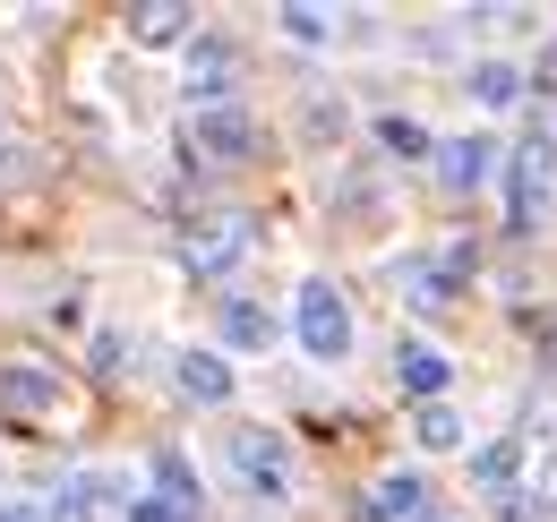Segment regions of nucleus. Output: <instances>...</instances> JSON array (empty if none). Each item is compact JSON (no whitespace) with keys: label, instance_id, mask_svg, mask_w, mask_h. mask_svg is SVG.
Instances as JSON below:
<instances>
[{"label":"nucleus","instance_id":"obj_18","mask_svg":"<svg viewBox=\"0 0 557 522\" xmlns=\"http://www.w3.org/2000/svg\"><path fill=\"white\" fill-rule=\"evenodd\" d=\"M420 446H429V455H446V446H463V420H455V411H446V402H420Z\"/></svg>","mask_w":557,"mask_h":522},{"label":"nucleus","instance_id":"obj_1","mask_svg":"<svg viewBox=\"0 0 557 522\" xmlns=\"http://www.w3.org/2000/svg\"><path fill=\"white\" fill-rule=\"evenodd\" d=\"M549 206H557V129L541 121L515 146V163H506V214H515V232H532Z\"/></svg>","mask_w":557,"mask_h":522},{"label":"nucleus","instance_id":"obj_17","mask_svg":"<svg viewBox=\"0 0 557 522\" xmlns=\"http://www.w3.org/2000/svg\"><path fill=\"white\" fill-rule=\"evenodd\" d=\"M154 480H163V506H181V514H189V506H198V471H189V462L172 455V446H163V455H154Z\"/></svg>","mask_w":557,"mask_h":522},{"label":"nucleus","instance_id":"obj_22","mask_svg":"<svg viewBox=\"0 0 557 522\" xmlns=\"http://www.w3.org/2000/svg\"><path fill=\"white\" fill-rule=\"evenodd\" d=\"M0 522H44V506H26V497H0Z\"/></svg>","mask_w":557,"mask_h":522},{"label":"nucleus","instance_id":"obj_5","mask_svg":"<svg viewBox=\"0 0 557 522\" xmlns=\"http://www.w3.org/2000/svg\"><path fill=\"white\" fill-rule=\"evenodd\" d=\"M300 351L309 360H344L351 351V309L335 283H300Z\"/></svg>","mask_w":557,"mask_h":522},{"label":"nucleus","instance_id":"obj_3","mask_svg":"<svg viewBox=\"0 0 557 522\" xmlns=\"http://www.w3.org/2000/svg\"><path fill=\"white\" fill-rule=\"evenodd\" d=\"M181 146H189V163H249L267 137H258V121H249L240 103H214V112H189V121H181Z\"/></svg>","mask_w":557,"mask_h":522},{"label":"nucleus","instance_id":"obj_21","mask_svg":"<svg viewBox=\"0 0 557 522\" xmlns=\"http://www.w3.org/2000/svg\"><path fill=\"white\" fill-rule=\"evenodd\" d=\"M129 522H189V514H181V506H163V497H138V506H129Z\"/></svg>","mask_w":557,"mask_h":522},{"label":"nucleus","instance_id":"obj_7","mask_svg":"<svg viewBox=\"0 0 557 522\" xmlns=\"http://www.w3.org/2000/svg\"><path fill=\"white\" fill-rule=\"evenodd\" d=\"M232 69H240V44L232 35H198L189 44V112H214L232 95Z\"/></svg>","mask_w":557,"mask_h":522},{"label":"nucleus","instance_id":"obj_11","mask_svg":"<svg viewBox=\"0 0 557 522\" xmlns=\"http://www.w3.org/2000/svg\"><path fill=\"white\" fill-rule=\"evenodd\" d=\"M223 343H232V351H267V343H275L267 300H223Z\"/></svg>","mask_w":557,"mask_h":522},{"label":"nucleus","instance_id":"obj_9","mask_svg":"<svg viewBox=\"0 0 557 522\" xmlns=\"http://www.w3.org/2000/svg\"><path fill=\"white\" fill-rule=\"evenodd\" d=\"M369 522H429V480L420 471H386L369 488Z\"/></svg>","mask_w":557,"mask_h":522},{"label":"nucleus","instance_id":"obj_4","mask_svg":"<svg viewBox=\"0 0 557 522\" xmlns=\"http://www.w3.org/2000/svg\"><path fill=\"white\" fill-rule=\"evenodd\" d=\"M0 420L9 428H52V420H70V386L52 369H0Z\"/></svg>","mask_w":557,"mask_h":522},{"label":"nucleus","instance_id":"obj_10","mask_svg":"<svg viewBox=\"0 0 557 522\" xmlns=\"http://www.w3.org/2000/svg\"><path fill=\"white\" fill-rule=\"evenodd\" d=\"M395 377H404V394H420V402H446V377H455V369H446L429 343H404V351H395Z\"/></svg>","mask_w":557,"mask_h":522},{"label":"nucleus","instance_id":"obj_15","mask_svg":"<svg viewBox=\"0 0 557 522\" xmlns=\"http://www.w3.org/2000/svg\"><path fill=\"white\" fill-rule=\"evenodd\" d=\"M377 146H386L395 163H429V146H437V137L420 129V121H404V112H386V121H377Z\"/></svg>","mask_w":557,"mask_h":522},{"label":"nucleus","instance_id":"obj_12","mask_svg":"<svg viewBox=\"0 0 557 522\" xmlns=\"http://www.w3.org/2000/svg\"><path fill=\"white\" fill-rule=\"evenodd\" d=\"M515 471H523V437H497V446H481V455H472V488L506 497V488H515Z\"/></svg>","mask_w":557,"mask_h":522},{"label":"nucleus","instance_id":"obj_23","mask_svg":"<svg viewBox=\"0 0 557 522\" xmlns=\"http://www.w3.org/2000/svg\"><path fill=\"white\" fill-rule=\"evenodd\" d=\"M541 69H549V77H541V86H557V44H549V61H541Z\"/></svg>","mask_w":557,"mask_h":522},{"label":"nucleus","instance_id":"obj_13","mask_svg":"<svg viewBox=\"0 0 557 522\" xmlns=\"http://www.w3.org/2000/svg\"><path fill=\"white\" fill-rule=\"evenodd\" d=\"M181 394L189 402H232V369L214 351H181Z\"/></svg>","mask_w":557,"mask_h":522},{"label":"nucleus","instance_id":"obj_19","mask_svg":"<svg viewBox=\"0 0 557 522\" xmlns=\"http://www.w3.org/2000/svg\"><path fill=\"white\" fill-rule=\"evenodd\" d=\"M472 95H481V103H515V95H523V77H515L506 61H481V69H472Z\"/></svg>","mask_w":557,"mask_h":522},{"label":"nucleus","instance_id":"obj_14","mask_svg":"<svg viewBox=\"0 0 557 522\" xmlns=\"http://www.w3.org/2000/svg\"><path fill=\"white\" fill-rule=\"evenodd\" d=\"M129 35H138V44H181V35H189V9H181V0H146L138 17H129Z\"/></svg>","mask_w":557,"mask_h":522},{"label":"nucleus","instance_id":"obj_16","mask_svg":"<svg viewBox=\"0 0 557 522\" xmlns=\"http://www.w3.org/2000/svg\"><path fill=\"white\" fill-rule=\"evenodd\" d=\"M95 514H103V480H61V497H52L44 522H95Z\"/></svg>","mask_w":557,"mask_h":522},{"label":"nucleus","instance_id":"obj_2","mask_svg":"<svg viewBox=\"0 0 557 522\" xmlns=\"http://www.w3.org/2000/svg\"><path fill=\"white\" fill-rule=\"evenodd\" d=\"M240 249H249V214H240V206H207V214H189V223H181V265H189L198 283L232 274Z\"/></svg>","mask_w":557,"mask_h":522},{"label":"nucleus","instance_id":"obj_8","mask_svg":"<svg viewBox=\"0 0 557 522\" xmlns=\"http://www.w3.org/2000/svg\"><path fill=\"white\" fill-rule=\"evenodd\" d=\"M429 163H437V181H446L455 197H472L488 172H497V137H481V129H472V137H437Z\"/></svg>","mask_w":557,"mask_h":522},{"label":"nucleus","instance_id":"obj_20","mask_svg":"<svg viewBox=\"0 0 557 522\" xmlns=\"http://www.w3.org/2000/svg\"><path fill=\"white\" fill-rule=\"evenodd\" d=\"M283 35H300V44H335V17H326V9H283Z\"/></svg>","mask_w":557,"mask_h":522},{"label":"nucleus","instance_id":"obj_6","mask_svg":"<svg viewBox=\"0 0 557 522\" xmlns=\"http://www.w3.org/2000/svg\"><path fill=\"white\" fill-rule=\"evenodd\" d=\"M232 462H240V480H249L258 497H292V446H283L275 428H240V437H232Z\"/></svg>","mask_w":557,"mask_h":522}]
</instances>
